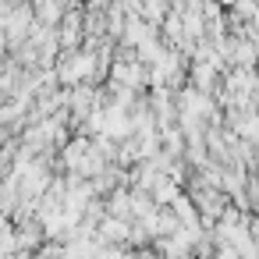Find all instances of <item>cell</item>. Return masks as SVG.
<instances>
[{
	"label": "cell",
	"mask_w": 259,
	"mask_h": 259,
	"mask_svg": "<svg viewBox=\"0 0 259 259\" xmlns=\"http://www.w3.org/2000/svg\"><path fill=\"white\" fill-rule=\"evenodd\" d=\"M103 209H107V217L132 220V213H128V185H117V188H110V192L103 195Z\"/></svg>",
	"instance_id": "obj_5"
},
{
	"label": "cell",
	"mask_w": 259,
	"mask_h": 259,
	"mask_svg": "<svg viewBox=\"0 0 259 259\" xmlns=\"http://www.w3.org/2000/svg\"><path fill=\"white\" fill-rule=\"evenodd\" d=\"M128 227H132V220H121V217H103L100 224H96V238L103 241V245H124L128 241ZM128 248V245H124Z\"/></svg>",
	"instance_id": "obj_3"
},
{
	"label": "cell",
	"mask_w": 259,
	"mask_h": 259,
	"mask_svg": "<svg viewBox=\"0 0 259 259\" xmlns=\"http://www.w3.org/2000/svg\"><path fill=\"white\" fill-rule=\"evenodd\" d=\"M209 259H238V252H234V248H231V245H217V248H213V255H209Z\"/></svg>",
	"instance_id": "obj_7"
},
{
	"label": "cell",
	"mask_w": 259,
	"mask_h": 259,
	"mask_svg": "<svg viewBox=\"0 0 259 259\" xmlns=\"http://www.w3.org/2000/svg\"><path fill=\"white\" fill-rule=\"evenodd\" d=\"M185 82H188L192 89L213 96V89L220 85V71H217L209 61H188V78H185Z\"/></svg>",
	"instance_id": "obj_1"
},
{
	"label": "cell",
	"mask_w": 259,
	"mask_h": 259,
	"mask_svg": "<svg viewBox=\"0 0 259 259\" xmlns=\"http://www.w3.org/2000/svg\"><path fill=\"white\" fill-rule=\"evenodd\" d=\"M15 227V245L18 248H25V252H36L43 241H47V234H43V224L36 220V217H29V220H18V224H11Z\"/></svg>",
	"instance_id": "obj_2"
},
{
	"label": "cell",
	"mask_w": 259,
	"mask_h": 259,
	"mask_svg": "<svg viewBox=\"0 0 259 259\" xmlns=\"http://www.w3.org/2000/svg\"><path fill=\"white\" fill-rule=\"evenodd\" d=\"M178 195H181V185H178L170 174H160V178L153 181V188H149V199H153L156 206H170Z\"/></svg>",
	"instance_id": "obj_4"
},
{
	"label": "cell",
	"mask_w": 259,
	"mask_h": 259,
	"mask_svg": "<svg viewBox=\"0 0 259 259\" xmlns=\"http://www.w3.org/2000/svg\"><path fill=\"white\" fill-rule=\"evenodd\" d=\"M170 213L178 217V224H181V227H202V224H199V213H195V206H192V199H188L185 192L170 202Z\"/></svg>",
	"instance_id": "obj_6"
}]
</instances>
